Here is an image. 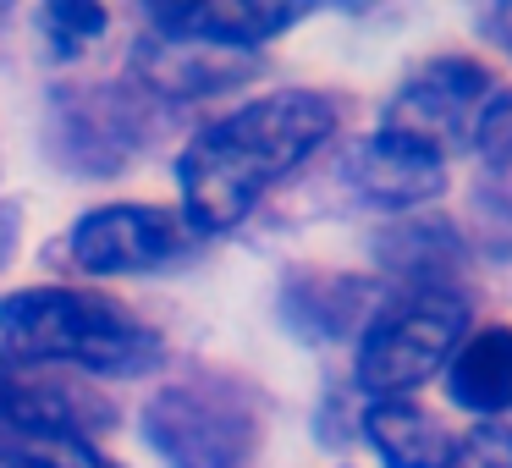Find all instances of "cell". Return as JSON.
<instances>
[{
	"label": "cell",
	"mask_w": 512,
	"mask_h": 468,
	"mask_svg": "<svg viewBox=\"0 0 512 468\" xmlns=\"http://www.w3.org/2000/svg\"><path fill=\"white\" fill-rule=\"evenodd\" d=\"M446 468H512V424H474L463 441H452Z\"/></svg>",
	"instance_id": "5bb4252c"
},
{
	"label": "cell",
	"mask_w": 512,
	"mask_h": 468,
	"mask_svg": "<svg viewBox=\"0 0 512 468\" xmlns=\"http://www.w3.org/2000/svg\"><path fill=\"white\" fill-rule=\"evenodd\" d=\"M144 78L166 94H210L221 83H232L243 72V61H232V50L215 45H193V39H160V45H144Z\"/></svg>",
	"instance_id": "7c38bea8"
},
{
	"label": "cell",
	"mask_w": 512,
	"mask_h": 468,
	"mask_svg": "<svg viewBox=\"0 0 512 468\" xmlns=\"http://www.w3.org/2000/svg\"><path fill=\"white\" fill-rule=\"evenodd\" d=\"M144 430L171 468H248L254 408L237 386H171L144 408Z\"/></svg>",
	"instance_id": "5b68a950"
},
{
	"label": "cell",
	"mask_w": 512,
	"mask_h": 468,
	"mask_svg": "<svg viewBox=\"0 0 512 468\" xmlns=\"http://www.w3.org/2000/svg\"><path fill=\"white\" fill-rule=\"evenodd\" d=\"M347 171H353V188L364 193L369 204H380V210H419V204H430L446 193L441 160L419 155V149L397 144V138H386V133L358 144V155L347 160Z\"/></svg>",
	"instance_id": "52a82bcc"
},
{
	"label": "cell",
	"mask_w": 512,
	"mask_h": 468,
	"mask_svg": "<svg viewBox=\"0 0 512 468\" xmlns=\"http://www.w3.org/2000/svg\"><path fill=\"white\" fill-rule=\"evenodd\" d=\"M479 28H485V34L496 39V45L507 50V56H512V6H490V12L479 17Z\"/></svg>",
	"instance_id": "2e32d148"
},
{
	"label": "cell",
	"mask_w": 512,
	"mask_h": 468,
	"mask_svg": "<svg viewBox=\"0 0 512 468\" xmlns=\"http://www.w3.org/2000/svg\"><path fill=\"white\" fill-rule=\"evenodd\" d=\"M364 435L386 468H446V457H452V435L441 430V419L408 397L369 402Z\"/></svg>",
	"instance_id": "8fae6325"
},
{
	"label": "cell",
	"mask_w": 512,
	"mask_h": 468,
	"mask_svg": "<svg viewBox=\"0 0 512 468\" xmlns=\"http://www.w3.org/2000/svg\"><path fill=\"white\" fill-rule=\"evenodd\" d=\"M45 23H50V34L61 39V50H78V39H89V34L105 28V12H89V6H56Z\"/></svg>",
	"instance_id": "9a60e30c"
},
{
	"label": "cell",
	"mask_w": 512,
	"mask_h": 468,
	"mask_svg": "<svg viewBox=\"0 0 512 468\" xmlns=\"http://www.w3.org/2000/svg\"><path fill=\"white\" fill-rule=\"evenodd\" d=\"M182 254V226L177 215L155 210V204H111L78 221L72 232V259L94 276H133V270H155Z\"/></svg>",
	"instance_id": "8992f818"
},
{
	"label": "cell",
	"mask_w": 512,
	"mask_h": 468,
	"mask_svg": "<svg viewBox=\"0 0 512 468\" xmlns=\"http://www.w3.org/2000/svg\"><path fill=\"white\" fill-rule=\"evenodd\" d=\"M474 155H479V188H474L479 232H485L490 254L512 259V89L490 94L474 133Z\"/></svg>",
	"instance_id": "ba28073f"
},
{
	"label": "cell",
	"mask_w": 512,
	"mask_h": 468,
	"mask_svg": "<svg viewBox=\"0 0 512 468\" xmlns=\"http://www.w3.org/2000/svg\"><path fill=\"white\" fill-rule=\"evenodd\" d=\"M303 12L292 6H254V0H215V6H160L155 28L171 39H193V45L215 50H254L265 39L287 34Z\"/></svg>",
	"instance_id": "9c48e42d"
},
{
	"label": "cell",
	"mask_w": 512,
	"mask_h": 468,
	"mask_svg": "<svg viewBox=\"0 0 512 468\" xmlns=\"http://www.w3.org/2000/svg\"><path fill=\"white\" fill-rule=\"evenodd\" d=\"M496 89H501V83L490 78L479 61H468V56L424 61V67L413 72L397 94H391L386 116H380V133L446 166L452 155L474 149L479 116H485V105H490V94H496Z\"/></svg>",
	"instance_id": "277c9868"
},
{
	"label": "cell",
	"mask_w": 512,
	"mask_h": 468,
	"mask_svg": "<svg viewBox=\"0 0 512 468\" xmlns=\"http://www.w3.org/2000/svg\"><path fill=\"white\" fill-rule=\"evenodd\" d=\"M468 336V303L452 287H413L369 320L358 342V386L375 402L408 397Z\"/></svg>",
	"instance_id": "3957f363"
},
{
	"label": "cell",
	"mask_w": 512,
	"mask_h": 468,
	"mask_svg": "<svg viewBox=\"0 0 512 468\" xmlns=\"http://www.w3.org/2000/svg\"><path fill=\"white\" fill-rule=\"evenodd\" d=\"M446 391L479 424L512 413V325H485L463 336L457 353L446 358Z\"/></svg>",
	"instance_id": "30bf717a"
},
{
	"label": "cell",
	"mask_w": 512,
	"mask_h": 468,
	"mask_svg": "<svg viewBox=\"0 0 512 468\" xmlns=\"http://www.w3.org/2000/svg\"><path fill=\"white\" fill-rule=\"evenodd\" d=\"M0 342L28 364H72L133 380L160 364V336L122 303L78 287H28L0 303Z\"/></svg>",
	"instance_id": "7a4b0ae2"
},
{
	"label": "cell",
	"mask_w": 512,
	"mask_h": 468,
	"mask_svg": "<svg viewBox=\"0 0 512 468\" xmlns=\"http://www.w3.org/2000/svg\"><path fill=\"white\" fill-rule=\"evenodd\" d=\"M0 468H116L83 435L39 430V435H0Z\"/></svg>",
	"instance_id": "4fadbf2b"
},
{
	"label": "cell",
	"mask_w": 512,
	"mask_h": 468,
	"mask_svg": "<svg viewBox=\"0 0 512 468\" xmlns=\"http://www.w3.org/2000/svg\"><path fill=\"white\" fill-rule=\"evenodd\" d=\"M336 133V105L309 89H281L221 116L182 149V210L193 232H232L276 182H287Z\"/></svg>",
	"instance_id": "6da1fadb"
}]
</instances>
